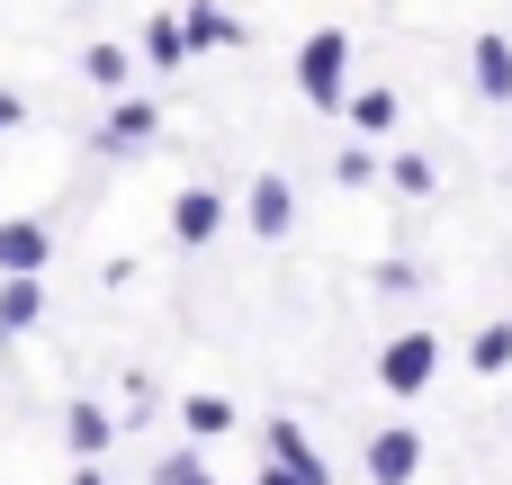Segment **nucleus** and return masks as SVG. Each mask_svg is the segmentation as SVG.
<instances>
[{
    "label": "nucleus",
    "instance_id": "obj_9",
    "mask_svg": "<svg viewBox=\"0 0 512 485\" xmlns=\"http://www.w3.org/2000/svg\"><path fill=\"white\" fill-rule=\"evenodd\" d=\"M468 63H477V90H486V99H512V45L504 36H477Z\"/></svg>",
    "mask_w": 512,
    "mask_h": 485
},
{
    "label": "nucleus",
    "instance_id": "obj_17",
    "mask_svg": "<svg viewBox=\"0 0 512 485\" xmlns=\"http://www.w3.org/2000/svg\"><path fill=\"white\" fill-rule=\"evenodd\" d=\"M396 189H405V198H432V162H423V153H396Z\"/></svg>",
    "mask_w": 512,
    "mask_h": 485
},
{
    "label": "nucleus",
    "instance_id": "obj_7",
    "mask_svg": "<svg viewBox=\"0 0 512 485\" xmlns=\"http://www.w3.org/2000/svg\"><path fill=\"white\" fill-rule=\"evenodd\" d=\"M216 225H225V198H216V189H189V198L171 207V234H180V243H207Z\"/></svg>",
    "mask_w": 512,
    "mask_h": 485
},
{
    "label": "nucleus",
    "instance_id": "obj_4",
    "mask_svg": "<svg viewBox=\"0 0 512 485\" xmlns=\"http://www.w3.org/2000/svg\"><path fill=\"white\" fill-rule=\"evenodd\" d=\"M153 126H162V117H153L144 99H126V108L99 126V153H108V162H126V153H144V144H153Z\"/></svg>",
    "mask_w": 512,
    "mask_h": 485
},
{
    "label": "nucleus",
    "instance_id": "obj_15",
    "mask_svg": "<svg viewBox=\"0 0 512 485\" xmlns=\"http://www.w3.org/2000/svg\"><path fill=\"white\" fill-rule=\"evenodd\" d=\"M468 360H477L486 378H495V369H512V324H486V333L468 342Z\"/></svg>",
    "mask_w": 512,
    "mask_h": 485
},
{
    "label": "nucleus",
    "instance_id": "obj_2",
    "mask_svg": "<svg viewBox=\"0 0 512 485\" xmlns=\"http://www.w3.org/2000/svg\"><path fill=\"white\" fill-rule=\"evenodd\" d=\"M432 369H441V342H432V333H396V342H387V360H378V378H387L396 396H423V387H432Z\"/></svg>",
    "mask_w": 512,
    "mask_h": 485
},
{
    "label": "nucleus",
    "instance_id": "obj_5",
    "mask_svg": "<svg viewBox=\"0 0 512 485\" xmlns=\"http://www.w3.org/2000/svg\"><path fill=\"white\" fill-rule=\"evenodd\" d=\"M288 225H297V189H288L279 171H270V180H252V234H270V243H279Z\"/></svg>",
    "mask_w": 512,
    "mask_h": 485
},
{
    "label": "nucleus",
    "instance_id": "obj_18",
    "mask_svg": "<svg viewBox=\"0 0 512 485\" xmlns=\"http://www.w3.org/2000/svg\"><path fill=\"white\" fill-rule=\"evenodd\" d=\"M351 117L378 135V126H396V99H387V90H360V108H351Z\"/></svg>",
    "mask_w": 512,
    "mask_h": 485
},
{
    "label": "nucleus",
    "instance_id": "obj_11",
    "mask_svg": "<svg viewBox=\"0 0 512 485\" xmlns=\"http://www.w3.org/2000/svg\"><path fill=\"white\" fill-rule=\"evenodd\" d=\"M108 432H117V423H108L99 405H72V414H63V441H72L81 459H90V450H108Z\"/></svg>",
    "mask_w": 512,
    "mask_h": 485
},
{
    "label": "nucleus",
    "instance_id": "obj_22",
    "mask_svg": "<svg viewBox=\"0 0 512 485\" xmlns=\"http://www.w3.org/2000/svg\"><path fill=\"white\" fill-rule=\"evenodd\" d=\"M72 485H99V477H90V468H81V477H72Z\"/></svg>",
    "mask_w": 512,
    "mask_h": 485
},
{
    "label": "nucleus",
    "instance_id": "obj_16",
    "mask_svg": "<svg viewBox=\"0 0 512 485\" xmlns=\"http://www.w3.org/2000/svg\"><path fill=\"white\" fill-rule=\"evenodd\" d=\"M81 72H90L99 90H117V81H126V45H90V54H81Z\"/></svg>",
    "mask_w": 512,
    "mask_h": 485
},
{
    "label": "nucleus",
    "instance_id": "obj_21",
    "mask_svg": "<svg viewBox=\"0 0 512 485\" xmlns=\"http://www.w3.org/2000/svg\"><path fill=\"white\" fill-rule=\"evenodd\" d=\"M18 117H27V108H18V99H9V90H0V126H18Z\"/></svg>",
    "mask_w": 512,
    "mask_h": 485
},
{
    "label": "nucleus",
    "instance_id": "obj_20",
    "mask_svg": "<svg viewBox=\"0 0 512 485\" xmlns=\"http://www.w3.org/2000/svg\"><path fill=\"white\" fill-rule=\"evenodd\" d=\"M261 485H324V477H306V468H288V459H270V468H261Z\"/></svg>",
    "mask_w": 512,
    "mask_h": 485
},
{
    "label": "nucleus",
    "instance_id": "obj_13",
    "mask_svg": "<svg viewBox=\"0 0 512 485\" xmlns=\"http://www.w3.org/2000/svg\"><path fill=\"white\" fill-rule=\"evenodd\" d=\"M234 36H243V27H234L225 9H207V0L189 9V45H198V54H207V45H234Z\"/></svg>",
    "mask_w": 512,
    "mask_h": 485
},
{
    "label": "nucleus",
    "instance_id": "obj_14",
    "mask_svg": "<svg viewBox=\"0 0 512 485\" xmlns=\"http://www.w3.org/2000/svg\"><path fill=\"white\" fill-rule=\"evenodd\" d=\"M270 459H288V468H306V477H324V459L306 450V432H297V423H270Z\"/></svg>",
    "mask_w": 512,
    "mask_h": 485
},
{
    "label": "nucleus",
    "instance_id": "obj_1",
    "mask_svg": "<svg viewBox=\"0 0 512 485\" xmlns=\"http://www.w3.org/2000/svg\"><path fill=\"white\" fill-rule=\"evenodd\" d=\"M342 63H351V36H342V27L306 36V54H297V81H306V99H315V108H342Z\"/></svg>",
    "mask_w": 512,
    "mask_h": 485
},
{
    "label": "nucleus",
    "instance_id": "obj_23",
    "mask_svg": "<svg viewBox=\"0 0 512 485\" xmlns=\"http://www.w3.org/2000/svg\"><path fill=\"white\" fill-rule=\"evenodd\" d=\"M198 485H207V477H198Z\"/></svg>",
    "mask_w": 512,
    "mask_h": 485
},
{
    "label": "nucleus",
    "instance_id": "obj_8",
    "mask_svg": "<svg viewBox=\"0 0 512 485\" xmlns=\"http://www.w3.org/2000/svg\"><path fill=\"white\" fill-rule=\"evenodd\" d=\"M36 306H45L36 270H9V288H0V342H9V333H27V324H36Z\"/></svg>",
    "mask_w": 512,
    "mask_h": 485
},
{
    "label": "nucleus",
    "instance_id": "obj_19",
    "mask_svg": "<svg viewBox=\"0 0 512 485\" xmlns=\"http://www.w3.org/2000/svg\"><path fill=\"white\" fill-rule=\"evenodd\" d=\"M378 288H387V297H405V288H423V270H414V261H378Z\"/></svg>",
    "mask_w": 512,
    "mask_h": 485
},
{
    "label": "nucleus",
    "instance_id": "obj_3",
    "mask_svg": "<svg viewBox=\"0 0 512 485\" xmlns=\"http://www.w3.org/2000/svg\"><path fill=\"white\" fill-rule=\"evenodd\" d=\"M414 468H423V441H414L405 423L369 441V477H378V485H414Z\"/></svg>",
    "mask_w": 512,
    "mask_h": 485
},
{
    "label": "nucleus",
    "instance_id": "obj_6",
    "mask_svg": "<svg viewBox=\"0 0 512 485\" xmlns=\"http://www.w3.org/2000/svg\"><path fill=\"white\" fill-rule=\"evenodd\" d=\"M45 261H54V234L45 225H27V216L0 225V270H45Z\"/></svg>",
    "mask_w": 512,
    "mask_h": 485
},
{
    "label": "nucleus",
    "instance_id": "obj_12",
    "mask_svg": "<svg viewBox=\"0 0 512 485\" xmlns=\"http://www.w3.org/2000/svg\"><path fill=\"white\" fill-rule=\"evenodd\" d=\"M180 423H189L198 441H216V432H234V405H225V396H189V405H180Z\"/></svg>",
    "mask_w": 512,
    "mask_h": 485
},
{
    "label": "nucleus",
    "instance_id": "obj_10",
    "mask_svg": "<svg viewBox=\"0 0 512 485\" xmlns=\"http://www.w3.org/2000/svg\"><path fill=\"white\" fill-rule=\"evenodd\" d=\"M144 45H153V63H162V72H180V63L198 54V45H189V18H153V36H144Z\"/></svg>",
    "mask_w": 512,
    "mask_h": 485
}]
</instances>
